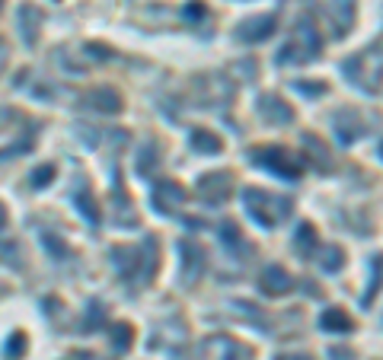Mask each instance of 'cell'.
<instances>
[{
    "label": "cell",
    "mask_w": 383,
    "mask_h": 360,
    "mask_svg": "<svg viewBox=\"0 0 383 360\" xmlns=\"http://www.w3.org/2000/svg\"><path fill=\"white\" fill-rule=\"evenodd\" d=\"M265 290L269 294H288L291 290V277L281 268H269L265 271Z\"/></svg>",
    "instance_id": "2"
},
{
    "label": "cell",
    "mask_w": 383,
    "mask_h": 360,
    "mask_svg": "<svg viewBox=\"0 0 383 360\" xmlns=\"http://www.w3.org/2000/svg\"><path fill=\"white\" fill-rule=\"evenodd\" d=\"M48 176H55V166H45V169H42V172H38V169H36V179H32V182H36V185H42V188H45V185L51 182V179H48Z\"/></svg>",
    "instance_id": "5"
},
{
    "label": "cell",
    "mask_w": 383,
    "mask_h": 360,
    "mask_svg": "<svg viewBox=\"0 0 383 360\" xmlns=\"http://www.w3.org/2000/svg\"><path fill=\"white\" fill-rule=\"evenodd\" d=\"M192 144L201 147V150H221V140L211 138V134H205V131H195V134H192Z\"/></svg>",
    "instance_id": "3"
},
{
    "label": "cell",
    "mask_w": 383,
    "mask_h": 360,
    "mask_svg": "<svg viewBox=\"0 0 383 360\" xmlns=\"http://www.w3.org/2000/svg\"><path fill=\"white\" fill-rule=\"evenodd\" d=\"M26 351V335L16 332V344L10 342V360H19V354Z\"/></svg>",
    "instance_id": "4"
},
{
    "label": "cell",
    "mask_w": 383,
    "mask_h": 360,
    "mask_svg": "<svg viewBox=\"0 0 383 360\" xmlns=\"http://www.w3.org/2000/svg\"><path fill=\"white\" fill-rule=\"evenodd\" d=\"M128 344H131V329H128V325H119V348L125 351Z\"/></svg>",
    "instance_id": "6"
},
{
    "label": "cell",
    "mask_w": 383,
    "mask_h": 360,
    "mask_svg": "<svg viewBox=\"0 0 383 360\" xmlns=\"http://www.w3.org/2000/svg\"><path fill=\"white\" fill-rule=\"evenodd\" d=\"M319 325H323L326 332L342 335V332H348V329H351V319H348L342 309H326V313H323V319H319Z\"/></svg>",
    "instance_id": "1"
}]
</instances>
